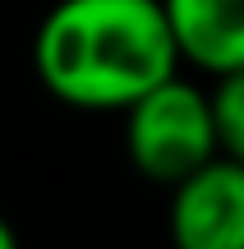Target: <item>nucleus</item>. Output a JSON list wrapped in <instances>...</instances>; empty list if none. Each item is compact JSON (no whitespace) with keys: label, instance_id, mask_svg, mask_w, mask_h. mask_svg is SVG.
<instances>
[{"label":"nucleus","instance_id":"obj_2","mask_svg":"<svg viewBox=\"0 0 244 249\" xmlns=\"http://www.w3.org/2000/svg\"><path fill=\"white\" fill-rule=\"evenodd\" d=\"M125 152L134 171L157 185H175L203 161L217 157L208 92L184 83L180 74L162 79L125 107Z\"/></svg>","mask_w":244,"mask_h":249},{"label":"nucleus","instance_id":"obj_4","mask_svg":"<svg viewBox=\"0 0 244 249\" xmlns=\"http://www.w3.org/2000/svg\"><path fill=\"white\" fill-rule=\"evenodd\" d=\"M180 60L208 74L244 70V0H162Z\"/></svg>","mask_w":244,"mask_h":249},{"label":"nucleus","instance_id":"obj_6","mask_svg":"<svg viewBox=\"0 0 244 249\" xmlns=\"http://www.w3.org/2000/svg\"><path fill=\"white\" fill-rule=\"evenodd\" d=\"M0 249H18V235H14V226L5 222V213H0Z\"/></svg>","mask_w":244,"mask_h":249},{"label":"nucleus","instance_id":"obj_1","mask_svg":"<svg viewBox=\"0 0 244 249\" xmlns=\"http://www.w3.org/2000/svg\"><path fill=\"white\" fill-rule=\"evenodd\" d=\"M175 65L162 0H55L33 37L42 88L79 111H125Z\"/></svg>","mask_w":244,"mask_h":249},{"label":"nucleus","instance_id":"obj_5","mask_svg":"<svg viewBox=\"0 0 244 249\" xmlns=\"http://www.w3.org/2000/svg\"><path fill=\"white\" fill-rule=\"evenodd\" d=\"M208 107H212V129H217V152L244 161V70L217 74Z\"/></svg>","mask_w":244,"mask_h":249},{"label":"nucleus","instance_id":"obj_3","mask_svg":"<svg viewBox=\"0 0 244 249\" xmlns=\"http://www.w3.org/2000/svg\"><path fill=\"white\" fill-rule=\"evenodd\" d=\"M166 226L175 249H244V161L217 152L175 180Z\"/></svg>","mask_w":244,"mask_h":249}]
</instances>
